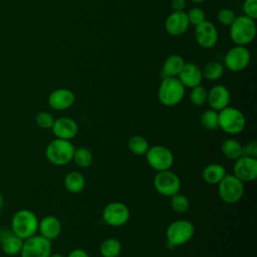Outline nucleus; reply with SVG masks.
<instances>
[{
  "label": "nucleus",
  "instance_id": "4",
  "mask_svg": "<svg viewBox=\"0 0 257 257\" xmlns=\"http://www.w3.org/2000/svg\"><path fill=\"white\" fill-rule=\"evenodd\" d=\"M218 122L221 131L228 135L235 136L245 130L246 117L240 109L228 105L218 111Z\"/></svg>",
  "mask_w": 257,
  "mask_h": 257
},
{
  "label": "nucleus",
  "instance_id": "11",
  "mask_svg": "<svg viewBox=\"0 0 257 257\" xmlns=\"http://www.w3.org/2000/svg\"><path fill=\"white\" fill-rule=\"evenodd\" d=\"M131 217L128 207L121 202H110L102 210V220L111 227L125 225Z\"/></svg>",
  "mask_w": 257,
  "mask_h": 257
},
{
  "label": "nucleus",
  "instance_id": "5",
  "mask_svg": "<svg viewBox=\"0 0 257 257\" xmlns=\"http://www.w3.org/2000/svg\"><path fill=\"white\" fill-rule=\"evenodd\" d=\"M185 88L178 77H164L159 86L158 98L165 106H175L183 100Z\"/></svg>",
  "mask_w": 257,
  "mask_h": 257
},
{
  "label": "nucleus",
  "instance_id": "2",
  "mask_svg": "<svg viewBox=\"0 0 257 257\" xmlns=\"http://www.w3.org/2000/svg\"><path fill=\"white\" fill-rule=\"evenodd\" d=\"M75 147L71 141L54 139L45 149V157L47 161L57 167H62L72 162Z\"/></svg>",
  "mask_w": 257,
  "mask_h": 257
},
{
  "label": "nucleus",
  "instance_id": "33",
  "mask_svg": "<svg viewBox=\"0 0 257 257\" xmlns=\"http://www.w3.org/2000/svg\"><path fill=\"white\" fill-rule=\"evenodd\" d=\"M54 116L48 111H40L35 116V122L37 126L43 130H49L54 123Z\"/></svg>",
  "mask_w": 257,
  "mask_h": 257
},
{
  "label": "nucleus",
  "instance_id": "8",
  "mask_svg": "<svg viewBox=\"0 0 257 257\" xmlns=\"http://www.w3.org/2000/svg\"><path fill=\"white\" fill-rule=\"evenodd\" d=\"M145 157L148 165L157 172L171 170L174 164V155L172 151L162 145L150 146Z\"/></svg>",
  "mask_w": 257,
  "mask_h": 257
},
{
  "label": "nucleus",
  "instance_id": "27",
  "mask_svg": "<svg viewBox=\"0 0 257 257\" xmlns=\"http://www.w3.org/2000/svg\"><path fill=\"white\" fill-rule=\"evenodd\" d=\"M72 162L81 169H85L91 166L93 162L92 153L85 147H78L74 149Z\"/></svg>",
  "mask_w": 257,
  "mask_h": 257
},
{
  "label": "nucleus",
  "instance_id": "15",
  "mask_svg": "<svg viewBox=\"0 0 257 257\" xmlns=\"http://www.w3.org/2000/svg\"><path fill=\"white\" fill-rule=\"evenodd\" d=\"M51 131L56 139L71 141L78 134V124L71 117L61 116L55 118Z\"/></svg>",
  "mask_w": 257,
  "mask_h": 257
},
{
  "label": "nucleus",
  "instance_id": "13",
  "mask_svg": "<svg viewBox=\"0 0 257 257\" xmlns=\"http://www.w3.org/2000/svg\"><path fill=\"white\" fill-rule=\"evenodd\" d=\"M234 162L233 175L240 181L248 183L257 178V159L241 156Z\"/></svg>",
  "mask_w": 257,
  "mask_h": 257
},
{
  "label": "nucleus",
  "instance_id": "20",
  "mask_svg": "<svg viewBox=\"0 0 257 257\" xmlns=\"http://www.w3.org/2000/svg\"><path fill=\"white\" fill-rule=\"evenodd\" d=\"M61 230L62 225L60 220L53 215H47L38 222L39 235L43 236L44 238L50 241L58 238V236L61 233Z\"/></svg>",
  "mask_w": 257,
  "mask_h": 257
},
{
  "label": "nucleus",
  "instance_id": "1",
  "mask_svg": "<svg viewBox=\"0 0 257 257\" xmlns=\"http://www.w3.org/2000/svg\"><path fill=\"white\" fill-rule=\"evenodd\" d=\"M38 222L39 220L33 211L20 209L12 217L11 232L22 240H25L37 233Z\"/></svg>",
  "mask_w": 257,
  "mask_h": 257
},
{
  "label": "nucleus",
  "instance_id": "24",
  "mask_svg": "<svg viewBox=\"0 0 257 257\" xmlns=\"http://www.w3.org/2000/svg\"><path fill=\"white\" fill-rule=\"evenodd\" d=\"M23 241L21 238L14 235L12 232L8 233L1 240L2 251L8 256H16L20 254Z\"/></svg>",
  "mask_w": 257,
  "mask_h": 257
},
{
  "label": "nucleus",
  "instance_id": "9",
  "mask_svg": "<svg viewBox=\"0 0 257 257\" xmlns=\"http://www.w3.org/2000/svg\"><path fill=\"white\" fill-rule=\"evenodd\" d=\"M52 253L51 241L41 235H33L23 241L21 257H48Z\"/></svg>",
  "mask_w": 257,
  "mask_h": 257
},
{
  "label": "nucleus",
  "instance_id": "34",
  "mask_svg": "<svg viewBox=\"0 0 257 257\" xmlns=\"http://www.w3.org/2000/svg\"><path fill=\"white\" fill-rule=\"evenodd\" d=\"M217 18L218 21L224 25V26H230L232 24V22L235 20L236 15L235 12L230 9V8H222L218 11L217 14Z\"/></svg>",
  "mask_w": 257,
  "mask_h": 257
},
{
  "label": "nucleus",
  "instance_id": "42",
  "mask_svg": "<svg viewBox=\"0 0 257 257\" xmlns=\"http://www.w3.org/2000/svg\"><path fill=\"white\" fill-rule=\"evenodd\" d=\"M191 1L194 3H202L204 0H191Z\"/></svg>",
  "mask_w": 257,
  "mask_h": 257
},
{
  "label": "nucleus",
  "instance_id": "21",
  "mask_svg": "<svg viewBox=\"0 0 257 257\" xmlns=\"http://www.w3.org/2000/svg\"><path fill=\"white\" fill-rule=\"evenodd\" d=\"M226 174L227 171L223 165L212 163L204 168L202 172V178L205 183L209 185H218L219 182L226 176Z\"/></svg>",
  "mask_w": 257,
  "mask_h": 257
},
{
  "label": "nucleus",
  "instance_id": "18",
  "mask_svg": "<svg viewBox=\"0 0 257 257\" xmlns=\"http://www.w3.org/2000/svg\"><path fill=\"white\" fill-rule=\"evenodd\" d=\"M190 26V22L185 11H174L166 19V31L172 36L184 34Z\"/></svg>",
  "mask_w": 257,
  "mask_h": 257
},
{
  "label": "nucleus",
  "instance_id": "19",
  "mask_svg": "<svg viewBox=\"0 0 257 257\" xmlns=\"http://www.w3.org/2000/svg\"><path fill=\"white\" fill-rule=\"evenodd\" d=\"M185 87L193 88L200 85L203 79L202 69L194 62H185L182 70L177 76Z\"/></svg>",
  "mask_w": 257,
  "mask_h": 257
},
{
  "label": "nucleus",
  "instance_id": "6",
  "mask_svg": "<svg viewBox=\"0 0 257 257\" xmlns=\"http://www.w3.org/2000/svg\"><path fill=\"white\" fill-rule=\"evenodd\" d=\"M194 233L195 227L189 220L180 219L173 221L166 230L167 243L172 247L185 245L193 238Z\"/></svg>",
  "mask_w": 257,
  "mask_h": 257
},
{
  "label": "nucleus",
  "instance_id": "29",
  "mask_svg": "<svg viewBox=\"0 0 257 257\" xmlns=\"http://www.w3.org/2000/svg\"><path fill=\"white\" fill-rule=\"evenodd\" d=\"M224 69L225 67L223 63L219 61H210L204 66L202 70L203 77L211 81H216L222 77L224 73Z\"/></svg>",
  "mask_w": 257,
  "mask_h": 257
},
{
  "label": "nucleus",
  "instance_id": "38",
  "mask_svg": "<svg viewBox=\"0 0 257 257\" xmlns=\"http://www.w3.org/2000/svg\"><path fill=\"white\" fill-rule=\"evenodd\" d=\"M66 257H89L88 253L81 248H76L71 250Z\"/></svg>",
  "mask_w": 257,
  "mask_h": 257
},
{
  "label": "nucleus",
  "instance_id": "28",
  "mask_svg": "<svg viewBox=\"0 0 257 257\" xmlns=\"http://www.w3.org/2000/svg\"><path fill=\"white\" fill-rule=\"evenodd\" d=\"M128 150L137 156H145L150 148L148 140L140 135L132 136L127 141Z\"/></svg>",
  "mask_w": 257,
  "mask_h": 257
},
{
  "label": "nucleus",
  "instance_id": "3",
  "mask_svg": "<svg viewBox=\"0 0 257 257\" xmlns=\"http://www.w3.org/2000/svg\"><path fill=\"white\" fill-rule=\"evenodd\" d=\"M256 36L255 21L246 15L236 16L230 25V38L236 45L245 46L251 43Z\"/></svg>",
  "mask_w": 257,
  "mask_h": 257
},
{
  "label": "nucleus",
  "instance_id": "31",
  "mask_svg": "<svg viewBox=\"0 0 257 257\" xmlns=\"http://www.w3.org/2000/svg\"><path fill=\"white\" fill-rule=\"evenodd\" d=\"M170 198V204L174 212L178 214H185L186 212H188L190 208V201L187 198V196L178 192L175 195L171 196Z\"/></svg>",
  "mask_w": 257,
  "mask_h": 257
},
{
  "label": "nucleus",
  "instance_id": "12",
  "mask_svg": "<svg viewBox=\"0 0 257 257\" xmlns=\"http://www.w3.org/2000/svg\"><path fill=\"white\" fill-rule=\"evenodd\" d=\"M250 59V51L245 46L235 45L225 54L223 65L232 72H239L248 66Z\"/></svg>",
  "mask_w": 257,
  "mask_h": 257
},
{
  "label": "nucleus",
  "instance_id": "32",
  "mask_svg": "<svg viewBox=\"0 0 257 257\" xmlns=\"http://www.w3.org/2000/svg\"><path fill=\"white\" fill-rule=\"evenodd\" d=\"M208 91L201 84L193 87L190 92V100L196 106H201L207 102Z\"/></svg>",
  "mask_w": 257,
  "mask_h": 257
},
{
  "label": "nucleus",
  "instance_id": "16",
  "mask_svg": "<svg viewBox=\"0 0 257 257\" xmlns=\"http://www.w3.org/2000/svg\"><path fill=\"white\" fill-rule=\"evenodd\" d=\"M74 93L68 88H57L50 92L47 98L48 105L54 110H65L73 105Z\"/></svg>",
  "mask_w": 257,
  "mask_h": 257
},
{
  "label": "nucleus",
  "instance_id": "22",
  "mask_svg": "<svg viewBox=\"0 0 257 257\" xmlns=\"http://www.w3.org/2000/svg\"><path fill=\"white\" fill-rule=\"evenodd\" d=\"M63 185L69 193L78 194L85 188V178L78 171H70L65 175Z\"/></svg>",
  "mask_w": 257,
  "mask_h": 257
},
{
  "label": "nucleus",
  "instance_id": "25",
  "mask_svg": "<svg viewBox=\"0 0 257 257\" xmlns=\"http://www.w3.org/2000/svg\"><path fill=\"white\" fill-rule=\"evenodd\" d=\"M242 148L243 145L234 138H228L221 144L222 154L231 161H236L243 155Z\"/></svg>",
  "mask_w": 257,
  "mask_h": 257
},
{
  "label": "nucleus",
  "instance_id": "41",
  "mask_svg": "<svg viewBox=\"0 0 257 257\" xmlns=\"http://www.w3.org/2000/svg\"><path fill=\"white\" fill-rule=\"evenodd\" d=\"M3 205H4V199H3L2 195L0 194V212H1L2 208H3Z\"/></svg>",
  "mask_w": 257,
  "mask_h": 257
},
{
  "label": "nucleus",
  "instance_id": "17",
  "mask_svg": "<svg viewBox=\"0 0 257 257\" xmlns=\"http://www.w3.org/2000/svg\"><path fill=\"white\" fill-rule=\"evenodd\" d=\"M231 100V94L229 89L222 84L214 85L207 94V103L210 108L220 111L229 105Z\"/></svg>",
  "mask_w": 257,
  "mask_h": 257
},
{
  "label": "nucleus",
  "instance_id": "43",
  "mask_svg": "<svg viewBox=\"0 0 257 257\" xmlns=\"http://www.w3.org/2000/svg\"><path fill=\"white\" fill-rule=\"evenodd\" d=\"M232 1H233V0H232Z\"/></svg>",
  "mask_w": 257,
  "mask_h": 257
},
{
  "label": "nucleus",
  "instance_id": "10",
  "mask_svg": "<svg viewBox=\"0 0 257 257\" xmlns=\"http://www.w3.org/2000/svg\"><path fill=\"white\" fill-rule=\"evenodd\" d=\"M153 183L156 191L165 197H171L180 192L181 189L179 176L171 170L157 172Z\"/></svg>",
  "mask_w": 257,
  "mask_h": 257
},
{
  "label": "nucleus",
  "instance_id": "14",
  "mask_svg": "<svg viewBox=\"0 0 257 257\" xmlns=\"http://www.w3.org/2000/svg\"><path fill=\"white\" fill-rule=\"evenodd\" d=\"M195 39L197 43L203 48H212L218 41V31L216 26L210 21H203L195 26Z\"/></svg>",
  "mask_w": 257,
  "mask_h": 257
},
{
  "label": "nucleus",
  "instance_id": "37",
  "mask_svg": "<svg viewBox=\"0 0 257 257\" xmlns=\"http://www.w3.org/2000/svg\"><path fill=\"white\" fill-rule=\"evenodd\" d=\"M242 153H243L242 156L257 159V142L255 140L248 142L246 145L243 146Z\"/></svg>",
  "mask_w": 257,
  "mask_h": 257
},
{
  "label": "nucleus",
  "instance_id": "40",
  "mask_svg": "<svg viewBox=\"0 0 257 257\" xmlns=\"http://www.w3.org/2000/svg\"><path fill=\"white\" fill-rule=\"evenodd\" d=\"M48 257H64L62 254H60V253H51Z\"/></svg>",
  "mask_w": 257,
  "mask_h": 257
},
{
  "label": "nucleus",
  "instance_id": "30",
  "mask_svg": "<svg viewBox=\"0 0 257 257\" xmlns=\"http://www.w3.org/2000/svg\"><path fill=\"white\" fill-rule=\"evenodd\" d=\"M201 125L208 131H216L219 128L218 111L212 108L204 110L200 115Z\"/></svg>",
  "mask_w": 257,
  "mask_h": 257
},
{
  "label": "nucleus",
  "instance_id": "36",
  "mask_svg": "<svg viewBox=\"0 0 257 257\" xmlns=\"http://www.w3.org/2000/svg\"><path fill=\"white\" fill-rule=\"evenodd\" d=\"M244 15L255 20L257 18V0H245L243 3Z\"/></svg>",
  "mask_w": 257,
  "mask_h": 257
},
{
  "label": "nucleus",
  "instance_id": "26",
  "mask_svg": "<svg viewBox=\"0 0 257 257\" xmlns=\"http://www.w3.org/2000/svg\"><path fill=\"white\" fill-rule=\"evenodd\" d=\"M121 250V242L113 237L104 239L99 245V253L102 257H118Z\"/></svg>",
  "mask_w": 257,
  "mask_h": 257
},
{
  "label": "nucleus",
  "instance_id": "39",
  "mask_svg": "<svg viewBox=\"0 0 257 257\" xmlns=\"http://www.w3.org/2000/svg\"><path fill=\"white\" fill-rule=\"evenodd\" d=\"M171 5L174 11H184L186 7V0H172Z\"/></svg>",
  "mask_w": 257,
  "mask_h": 257
},
{
  "label": "nucleus",
  "instance_id": "35",
  "mask_svg": "<svg viewBox=\"0 0 257 257\" xmlns=\"http://www.w3.org/2000/svg\"><path fill=\"white\" fill-rule=\"evenodd\" d=\"M187 16H188L190 24H193L194 26H197L198 24H200L206 20L204 11L197 7L190 9L189 12L187 13Z\"/></svg>",
  "mask_w": 257,
  "mask_h": 257
},
{
  "label": "nucleus",
  "instance_id": "7",
  "mask_svg": "<svg viewBox=\"0 0 257 257\" xmlns=\"http://www.w3.org/2000/svg\"><path fill=\"white\" fill-rule=\"evenodd\" d=\"M218 194L224 203L235 204L239 202L244 195V183L233 174H226L218 184Z\"/></svg>",
  "mask_w": 257,
  "mask_h": 257
},
{
  "label": "nucleus",
  "instance_id": "23",
  "mask_svg": "<svg viewBox=\"0 0 257 257\" xmlns=\"http://www.w3.org/2000/svg\"><path fill=\"white\" fill-rule=\"evenodd\" d=\"M185 61L181 55L172 54L166 58L163 69H162V76L164 77H177L182 70Z\"/></svg>",
  "mask_w": 257,
  "mask_h": 257
}]
</instances>
